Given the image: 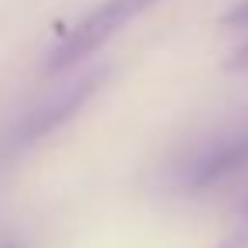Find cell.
<instances>
[{
  "mask_svg": "<svg viewBox=\"0 0 248 248\" xmlns=\"http://www.w3.org/2000/svg\"><path fill=\"white\" fill-rule=\"evenodd\" d=\"M102 78H106V68H99V72H89V75H82L78 82H72V85H65L62 92H58V99H51L48 106H41L38 112H34V119L28 123V133H24V140H41V136H48V133H55L58 126H65L92 95H95V89L102 85Z\"/></svg>",
  "mask_w": 248,
  "mask_h": 248,
  "instance_id": "7a4b0ae2",
  "label": "cell"
},
{
  "mask_svg": "<svg viewBox=\"0 0 248 248\" xmlns=\"http://www.w3.org/2000/svg\"><path fill=\"white\" fill-rule=\"evenodd\" d=\"M248 167V133H238L231 140H221L214 150H207L187 173V187L190 190H207L211 184L238 173Z\"/></svg>",
  "mask_w": 248,
  "mask_h": 248,
  "instance_id": "3957f363",
  "label": "cell"
},
{
  "mask_svg": "<svg viewBox=\"0 0 248 248\" xmlns=\"http://www.w3.org/2000/svg\"><path fill=\"white\" fill-rule=\"evenodd\" d=\"M221 28H248V0H234L221 14Z\"/></svg>",
  "mask_w": 248,
  "mask_h": 248,
  "instance_id": "277c9868",
  "label": "cell"
},
{
  "mask_svg": "<svg viewBox=\"0 0 248 248\" xmlns=\"http://www.w3.org/2000/svg\"><path fill=\"white\" fill-rule=\"evenodd\" d=\"M160 0H102L95 11H89L58 48H51L48 55V72H65L72 65H78L82 58H89L92 51H99L109 38H116L129 21H136L140 14H146Z\"/></svg>",
  "mask_w": 248,
  "mask_h": 248,
  "instance_id": "6da1fadb",
  "label": "cell"
},
{
  "mask_svg": "<svg viewBox=\"0 0 248 248\" xmlns=\"http://www.w3.org/2000/svg\"><path fill=\"white\" fill-rule=\"evenodd\" d=\"M217 248H248V231H234L224 241H217Z\"/></svg>",
  "mask_w": 248,
  "mask_h": 248,
  "instance_id": "8992f818",
  "label": "cell"
},
{
  "mask_svg": "<svg viewBox=\"0 0 248 248\" xmlns=\"http://www.w3.org/2000/svg\"><path fill=\"white\" fill-rule=\"evenodd\" d=\"M224 68H228V72H248V41H245L241 48H234V51L228 55Z\"/></svg>",
  "mask_w": 248,
  "mask_h": 248,
  "instance_id": "5b68a950",
  "label": "cell"
}]
</instances>
